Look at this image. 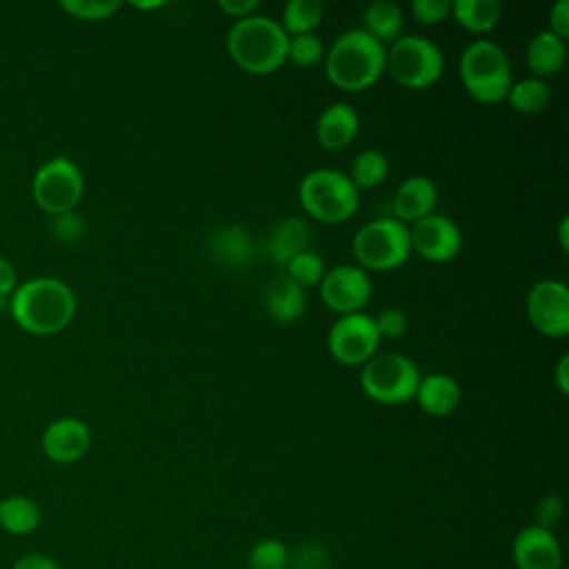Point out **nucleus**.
Segmentation results:
<instances>
[{
  "label": "nucleus",
  "mask_w": 569,
  "mask_h": 569,
  "mask_svg": "<svg viewBox=\"0 0 569 569\" xmlns=\"http://www.w3.org/2000/svg\"><path fill=\"white\" fill-rule=\"evenodd\" d=\"M562 516H565V500L556 493L542 496L533 507V520H536L533 525L549 531H553L560 525Z\"/></svg>",
  "instance_id": "473e14b6"
},
{
  "label": "nucleus",
  "mask_w": 569,
  "mask_h": 569,
  "mask_svg": "<svg viewBox=\"0 0 569 569\" xmlns=\"http://www.w3.org/2000/svg\"><path fill=\"white\" fill-rule=\"evenodd\" d=\"M525 309L531 327L542 336L565 338L569 333V289L565 282L538 280L527 293Z\"/></svg>",
  "instance_id": "9b49d317"
},
{
  "label": "nucleus",
  "mask_w": 569,
  "mask_h": 569,
  "mask_svg": "<svg viewBox=\"0 0 569 569\" xmlns=\"http://www.w3.org/2000/svg\"><path fill=\"white\" fill-rule=\"evenodd\" d=\"M84 233V218L76 211L53 216V236L62 242H76Z\"/></svg>",
  "instance_id": "e433bc0d"
},
{
  "label": "nucleus",
  "mask_w": 569,
  "mask_h": 569,
  "mask_svg": "<svg viewBox=\"0 0 569 569\" xmlns=\"http://www.w3.org/2000/svg\"><path fill=\"white\" fill-rule=\"evenodd\" d=\"M42 525L40 505L22 493L0 500V529L9 536H29Z\"/></svg>",
  "instance_id": "5701e85b"
},
{
  "label": "nucleus",
  "mask_w": 569,
  "mask_h": 569,
  "mask_svg": "<svg viewBox=\"0 0 569 569\" xmlns=\"http://www.w3.org/2000/svg\"><path fill=\"white\" fill-rule=\"evenodd\" d=\"M264 307L276 322L291 325L305 313V307H307L305 289L291 282L287 276H280L267 287Z\"/></svg>",
  "instance_id": "4be33fe9"
},
{
  "label": "nucleus",
  "mask_w": 569,
  "mask_h": 569,
  "mask_svg": "<svg viewBox=\"0 0 569 569\" xmlns=\"http://www.w3.org/2000/svg\"><path fill=\"white\" fill-rule=\"evenodd\" d=\"M91 447V431L80 418H56L42 431V451L56 465L78 462Z\"/></svg>",
  "instance_id": "4468645a"
},
{
  "label": "nucleus",
  "mask_w": 569,
  "mask_h": 569,
  "mask_svg": "<svg viewBox=\"0 0 569 569\" xmlns=\"http://www.w3.org/2000/svg\"><path fill=\"white\" fill-rule=\"evenodd\" d=\"M84 191V178L80 167L67 156H53L44 160L31 180V196L36 204L49 213L60 216L76 211Z\"/></svg>",
  "instance_id": "1a4fd4ad"
},
{
  "label": "nucleus",
  "mask_w": 569,
  "mask_h": 569,
  "mask_svg": "<svg viewBox=\"0 0 569 569\" xmlns=\"http://www.w3.org/2000/svg\"><path fill=\"white\" fill-rule=\"evenodd\" d=\"M409 253V227L391 216L369 220L353 236V256L365 271L398 269L407 262Z\"/></svg>",
  "instance_id": "423d86ee"
},
{
  "label": "nucleus",
  "mask_w": 569,
  "mask_h": 569,
  "mask_svg": "<svg viewBox=\"0 0 569 569\" xmlns=\"http://www.w3.org/2000/svg\"><path fill=\"white\" fill-rule=\"evenodd\" d=\"M442 67L440 47L425 36H400L391 42L385 60V71L407 89L431 87L442 76Z\"/></svg>",
  "instance_id": "0eeeda50"
},
{
  "label": "nucleus",
  "mask_w": 569,
  "mask_h": 569,
  "mask_svg": "<svg viewBox=\"0 0 569 569\" xmlns=\"http://www.w3.org/2000/svg\"><path fill=\"white\" fill-rule=\"evenodd\" d=\"M380 345V336L376 331L373 318L358 311L340 316L327 336V347L333 360L347 367L369 362Z\"/></svg>",
  "instance_id": "9d476101"
},
{
  "label": "nucleus",
  "mask_w": 569,
  "mask_h": 569,
  "mask_svg": "<svg viewBox=\"0 0 569 569\" xmlns=\"http://www.w3.org/2000/svg\"><path fill=\"white\" fill-rule=\"evenodd\" d=\"M289 36L278 20L267 16H247L231 24L227 33V53L244 71L269 76L287 60Z\"/></svg>",
  "instance_id": "f03ea898"
},
{
  "label": "nucleus",
  "mask_w": 569,
  "mask_h": 569,
  "mask_svg": "<svg viewBox=\"0 0 569 569\" xmlns=\"http://www.w3.org/2000/svg\"><path fill=\"white\" fill-rule=\"evenodd\" d=\"M207 253L213 262L229 269H244L253 262L256 244L251 233L240 224H224L213 229L207 240Z\"/></svg>",
  "instance_id": "f3484780"
},
{
  "label": "nucleus",
  "mask_w": 569,
  "mask_h": 569,
  "mask_svg": "<svg viewBox=\"0 0 569 569\" xmlns=\"http://www.w3.org/2000/svg\"><path fill=\"white\" fill-rule=\"evenodd\" d=\"M451 13L467 31L487 33L498 24L502 7L498 0H453Z\"/></svg>",
  "instance_id": "393cba45"
},
{
  "label": "nucleus",
  "mask_w": 569,
  "mask_h": 569,
  "mask_svg": "<svg viewBox=\"0 0 569 569\" xmlns=\"http://www.w3.org/2000/svg\"><path fill=\"white\" fill-rule=\"evenodd\" d=\"M420 371L413 360L402 353H376L362 365L360 387L380 405H402L413 400Z\"/></svg>",
  "instance_id": "6e6552de"
},
{
  "label": "nucleus",
  "mask_w": 569,
  "mask_h": 569,
  "mask_svg": "<svg viewBox=\"0 0 569 569\" xmlns=\"http://www.w3.org/2000/svg\"><path fill=\"white\" fill-rule=\"evenodd\" d=\"M289 549L278 538H262L247 553L249 569H289Z\"/></svg>",
  "instance_id": "c85d7f7f"
},
{
  "label": "nucleus",
  "mask_w": 569,
  "mask_h": 569,
  "mask_svg": "<svg viewBox=\"0 0 569 569\" xmlns=\"http://www.w3.org/2000/svg\"><path fill=\"white\" fill-rule=\"evenodd\" d=\"M549 24L551 33H556L560 40L569 38V0H558L549 11Z\"/></svg>",
  "instance_id": "4c0bfd02"
},
{
  "label": "nucleus",
  "mask_w": 569,
  "mask_h": 569,
  "mask_svg": "<svg viewBox=\"0 0 569 569\" xmlns=\"http://www.w3.org/2000/svg\"><path fill=\"white\" fill-rule=\"evenodd\" d=\"M420 409L429 416H449L462 400V389L449 373H429L420 378L416 396Z\"/></svg>",
  "instance_id": "aec40b11"
},
{
  "label": "nucleus",
  "mask_w": 569,
  "mask_h": 569,
  "mask_svg": "<svg viewBox=\"0 0 569 569\" xmlns=\"http://www.w3.org/2000/svg\"><path fill=\"white\" fill-rule=\"evenodd\" d=\"M556 385L562 396L569 393V353H562L556 365Z\"/></svg>",
  "instance_id": "79ce46f5"
},
{
  "label": "nucleus",
  "mask_w": 569,
  "mask_h": 569,
  "mask_svg": "<svg viewBox=\"0 0 569 569\" xmlns=\"http://www.w3.org/2000/svg\"><path fill=\"white\" fill-rule=\"evenodd\" d=\"M387 173H389L387 156L378 149H365L356 156V160L351 164L349 180L353 182V187L358 191L360 189H373V187L385 182Z\"/></svg>",
  "instance_id": "cd10ccee"
},
{
  "label": "nucleus",
  "mask_w": 569,
  "mask_h": 569,
  "mask_svg": "<svg viewBox=\"0 0 569 569\" xmlns=\"http://www.w3.org/2000/svg\"><path fill=\"white\" fill-rule=\"evenodd\" d=\"M360 118L356 109L347 102H331L322 109L316 122V138L318 144L327 151H342L347 149L353 138L358 136Z\"/></svg>",
  "instance_id": "a211bd4d"
},
{
  "label": "nucleus",
  "mask_w": 569,
  "mask_h": 569,
  "mask_svg": "<svg viewBox=\"0 0 569 569\" xmlns=\"http://www.w3.org/2000/svg\"><path fill=\"white\" fill-rule=\"evenodd\" d=\"M505 100H509V104L516 111L533 116V113H540L549 104L551 89L545 80L529 76V78H522V80L513 82Z\"/></svg>",
  "instance_id": "a878e982"
},
{
  "label": "nucleus",
  "mask_w": 569,
  "mask_h": 569,
  "mask_svg": "<svg viewBox=\"0 0 569 569\" xmlns=\"http://www.w3.org/2000/svg\"><path fill=\"white\" fill-rule=\"evenodd\" d=\"M325 7L320 0H289L282 7V22L287 36L313 33V29L322 22Z\"/></svg>",
  "instance_id": "bb28decb"
},
{
  "label": "nucleus",
  "mask_w": 569,
  "mask_h": 569,
  "mask_svg": "<svg viewBox=\"0 0 569 569\" xmlns=\"http://www.w3.org/2000/svg\"><path fill=\"white\" fill-rule=\"evenodd\" d=\"M451 11V2L447 0H413L411 13L422 24H438Z\"/></svg>",
  "instance_id": "c9c22d12"
},
{
  "label": "nucleus",
  "mask_w": 569,
  "mask_h": 569,
  "mask_svg": "<svg viewBox=\"0 0 569 569\" xmlns=\"http://www.w3.org/2000/svg\"><path fill=\"white\" fill-rule=\"evenodd\" d=\"M218 7H220L227 16L240 20V18L251 16V13L260 7V2H258V0H220Z\"/></svg>",
  "instance_id": "a19ab883"
},
{
  "label": "nucleus",
  "mask_w": 569,
  "mask_h": 569,
  "mask_svg": "<svg viewBox=\"0 0 569 569\" xmlns=\"http://www.w3.org/2000/svg\"><path fill=\"white\" fill-rule=\"evenodd\" d=\"M311 227L296 216L276 222L264 240V251L276 264H289L296 256L309 251Z\"/></svg>",
  "instance_id": "6ab92c4d"
},
{
  "label": "nucleus",
  "mask_w": 569,
  "mask_h": 569,
  "mask_svg": "<svg viewBox=\"0 0 569 569\" xmlns=\"http://www.w3.org/2000/svg\"><path fill=\"white\" fill-rule=\"evenodd\" d=\"M402 9L391 0H376L365 9V29L382 47L396 42L402 36Z\"/></svg>",
  "instance_id": "b1692460"
},
{
  "label": "nucleus",
  "mask_w": 569,
  "mask_h": 569,
  "mask_svg": "<svg viewBox=\"0 0 569 569\" xmlns=\"http://www.w3.org/2000/svg\"><path fill=\"white\" fill-rule=\"evenodd\" d=\"M371 278L362 267L356 264H338L325 271L320 280V298L322 302L340 313H358L371 300Z\"/></svg>",
  "instance_id": "f8f14e48"
},
{
  "label": "nucleus",
  "mask_w": 569,
  "mask_h": 569,
  "mask_svg": "<svg viewBox=\"0 0 569 569\" xmlns=\"http://www.w3.org/2000/svg\"><path fill=\"white\" fill-rule=\"evenodd\" d=\"M73 289L53 276H36L16 287L9 298L11 318L33 336H53L67 329L76 316Z\"/></svg>",
  "instance_id": "f257e3e1"
},
{
  "label": "nucleus",
  "mask_w": 569,
  "mask_h": 569,
  "mask_svg": "<svg viewBox=\"0 0 569 569\" xmlns=\"http://www.w3.org/2000/svg\"><path fill=\"white\" fill-rule=\"evenodd\" d=\"M325 260L320 258V253L316 251H305L300 256H296L289 264H287V278L291 282H296L298 287L307 289L313 284H320L322 276H325Z\"/></svg>",
  "instance_id": "c756f323"
},
{
  "label": "nucleus",
  "mask_w": 569,
  "mask_h": 569,
  "mask_svg": "<svg viewBox=\"0 0 569 569\" xmlns=\"http://www.w3.org/2000/svg\"><path fill=\"white\" fill-rule=\"evenodd\" d=\"M458 73L467 93L482 104L502 102L513 84L505 49L487 38L473 40L462 49Z\"/></svg>",
  "instance_id": "20e7f679"
},
{
  "label": "nucleus",
  "mask_w": 569,
  "mask_h": 569,
  "mask_svg": "<svg viewBox=\"0 0 569 569\" xmlns=\"http://www.w3.org/2000/svg\"><path fill=\"white\" fill-rule=\"evenodd\" d=\"M327 560V549L318 542H307L293 556H289V565H293L291 569H325Z\"/></svg>",
  "instance_id": "f704fd0d"
},
{
  "label": "nucleus",
  "mask_w": 569,
  "mask_h": 569,
  "mask_svg": "<svg viewBox=\"0 0 569 569\" xmlns=\"http://www.w3.org/2000/svg\"><path fill=\"white\" fill-rule=\"evenodd\" d=\"M387 49L362 29L340 33L325 53V71L342 91H365L385 73Z\"/></svg>",
  "instance_id": "7ed1b4c3"
},
{
  "label": "nucleus",
  "mask_w": 569,
  "mask_h": 569,
  "mask_svg": "<svg viewBox=\"0 0 569 569\" xmlns=\"http://www.w3.org/2000/svg\"><path fill=\"white\" fill-rule=\"evenodd\" d=\"M16 287H18L16 267H13L4 256H0V300L11 298V293L16 291Z\"/></svg>",
  "instance_id": "ea45409f"
},
{
  "label": "nucleus",
  "mask_w": 569,
  "mask_h": 569,
  "mask_svg": "<svg viewBox=\"0 0 569 569\" xmlns=\"http://www.w3.org/2000/svg\"><path fill=\"white\" fill-rule=\"evenodd\" d=\"M558 242H560V249L567 253V251H569V218H567V216L560 218V224H558Z\"/></svg>",
  "instance_id": "37998d69"
},
{
  "label": "nucleus",
  "mask_w": 569,
  "mask_h": 569,
  "mask_svg": "<svg viewBox=\"0 0 569 569\" xmlns=\"http://www.w3.org/2000/svg\"><path fill=\"white\" fill-rule=\"evenodd\" d=\"M511 560L516 569H560L562 549L553 531L527 525L511 542Z\"/></svg>",
  "instance_id": "2eb2a0df"
},
{
  "label": "nucleus",
  "mask_w": 569,
  "mask_h": 569,
  "mask_svg": "<svg viewBox=\"0 0 569 569\" xmlns=\"http://www.w3.org/2000/svg\"><path fill=\"white\" fill-rule=\"evenodd\" d=\"M60 9L67 11L71 18L98 22V20L111 18L120 9V2L118 0H60Z\"/></svg>",
  "instance_id": "7c9ffc66"
},
{
  "label": "nucleus",
  "mask_w": 569,
  "mask_h": 569,
  "mask_svg": "<svg viewBox=\"0 0 569 569\" xmlns=\"http://www.w3.org/2000/svg\"><path fill=\"white\" fill-rule=\"evenodd\" d=\"M298 200L311 218L325 224H340L356 213L360 191L342 171L313 169L300 180Z\"/></svg>",
  "instance_id": "39448f33"
},
{
  "label": "nucleus",
  "mask_w": 569,
  "mask_h": 569,
  "mask_svg": "<svg viewBox=\"0 0 569 569\" xmlns=\"http://www.w3.org/2000/svg\"><path fill=\"white\" fill-rule=\"evenodd\" d=\"M11 569H62V567L51 556L40 553V551H31V553L18 556L11 565Z\"/></svg>",
  "instance_id": "58836bf2"
},
{
  "label": "nucleus",
  "mask_w": 569,
  "mask_h": 569,
  "mask_svg": "<svg viewBox=\"0 0 569 569\" xmlns=\"http://www.w3.org/2000/svg\"><path fill=\"white\" fill-rule=\"evenodd\" d=\"M325 56L322 40L316 33H302V36H289L287 42V60H291L298 67H313Z\"/></svg>",
  "instance_id": "2f4dec72"
},
{
  "label": "nucleus",
  "mask_w": 569,
  "mask_h": 569,
  "mask_svg": "<svg viewBox=\"0 0 569 569\" xmlns=\"http://www.w3.org/2000/svg\"><path fill=\"white\" fill-rule=\"evenodd\" d=\"M438 204V189L433 184L431 178L427 176H409L405 178L391 200V211L396 220H400L402 224H413L422 218H427L429 213H433Z\"/></svg>",
  "instance_id": "dca6fc26"
},
{
  "label": "nucleus",
  "mask_w": 569,
  "mask_h": 569,
  "mask_svg": "<svg viewBox=\"0 0 569 569\" xmlns=\"http://www.w3.org/2000/svg\"><path fill=\"white\" fill-rule=\"evenodd\" d=\"M525 60L533 78L547 80L556 76L567 60V44L551 31H540L536 33L525 51Z\"/></svg>",
  "instance_id": "412c9836"
},
{
  "label": "nucleus",
  "mask_w": 569,
  "mask_h": 569,
  "mask_svg": "<svg viewBox=\"0 0 569 569\" xmlns=\"http://www.w3.org/2000/svg\"><path fill=\"white\" fill-rule=\"evenodd\" d=\"M373 325H376V331H378L380 338L396 340V338H400V336L407 333V329H409V316H407L402 309L389 307V309H382V311L373 318Z\"/></svg>",
  "instance_id": "72a5a7b5"
},
{
  "label": "nucleus",
  "mask_w": 569,
  "mask_h": 569,
  "mask_svg": "<svg viewBox=\"0 0 569 569\" xmlns=\"http://www.w3.org/2000/svg\"><path fill=\"white\" fill-rule=\"evenodd\" d=\"M136 9H160V7H164V2L162 0H156V2H131Z\"/></svg>",
  "instance_id": "c03bdc74"
},
{
  "label": "nucleus",
  "mask_w": 569,
  "mask_h": 569,
  "mask_svg": "<svg viewBox=\"0 0 569 569\" xmlns=\"http://www.w3.org/2000/svg\"><path fill=\"white\" fill-rule=\"evenodd\" d=\"M409 242L411 251H416L420 258L429 262H449L462 249V233L451 218L442 213H429L427 218L411 224Z\"/></svg>",
  "instance_id": "ddd939ff"
}]
</instances>
